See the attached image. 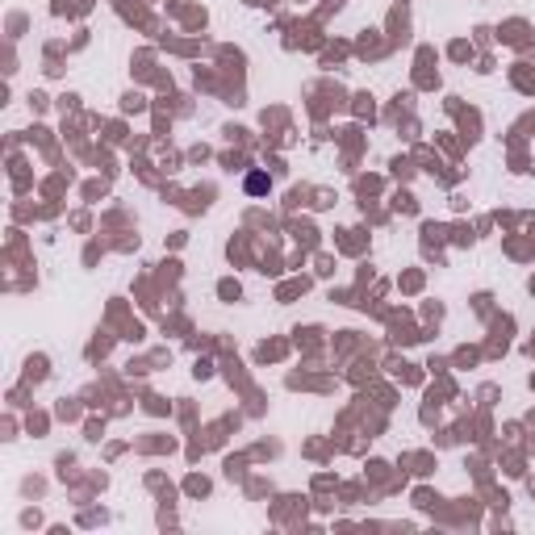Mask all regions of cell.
<instances>
[{"label": "cell", "mask_w": 535, "mask_h": 535, "mask_svg": "<svg viewBox=\"0 0 535 535\" xmlns=\"http://www.w3.org/2000/svg\"><path fill=\"white\" fill-rule=\"evenodd\" d=\"M243 189H247L251 197H264V193H272V176H268V172H247Z\"/></svg>", "instance_id": "obj_1"}]
</instances>
